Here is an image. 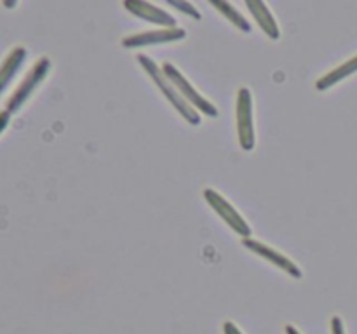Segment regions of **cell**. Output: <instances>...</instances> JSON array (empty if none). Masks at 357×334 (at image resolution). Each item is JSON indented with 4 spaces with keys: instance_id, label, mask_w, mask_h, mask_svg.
<instances>
[{
    "instance_id": "obj_1",
    "label": "cell",
    "mask_w": 357,
    "mask_h": 334,
    "mask_svg": "<svg viewBox=\"0 0 357 334\" xmlns=\"http://www.w3.org/2000/svg\"><path fill=\"white\" fill-rule=\"evenodd\" d=\"M136 61L142 65V68L145 70L146 75L152 79V82L159 87V90L164 94V97H166L174 108H176L178 113H180L188 124L192 125L201 124V115H199V111L195 110V108L192 106L183 96H181V93L176 89V86H174V84L169 80V77L164 73L162 66L157 65V63L146 54H138L136 56Z\"/></svg>"
},
{
    "instance_id": "obj_2",
    "label": "cell",
    "mask_w": 357,
    "mask_h": 334,
    "mask_svg": "<svg viewBox=\"0 0 357 334\" xmlns=\"http://www.w3.org/2000/svg\"><path fill=\"white\" fill-rule=\"evenodd\" d=\"M49 70H51V61H49V58L37 59V61L33 63V66L28 70L26 75L23 77V80L20 82V86H17L16 89H14V93L7 97L6 108H3V110H7L9 113H16V111L20 110V108L23 106L28 100H30V96L33 94V90L37 89L42 82H44V79L47 77Z\"/></svg>"
},
{
    "instance_id": "obj_3",
    "label": "cell",
    "mask_w": 357,
    "mask_h": 334,
    "mask_svg": "<svg viewBox=\"0 0 357 334\" xmlns=\"http://www.w3.org/2000/svg\"><path fill=\"white\" fill-rule=\"evenodd\" d=\"M236 127L241 148L251 152L257 145L253 117V94L248 87H241L236 100Z\"/></svg>"
},
{
    "instance_id": "obj_4",
    "label": "cell",
    "mask_w": 357,
    "mask_h": 334,
    "mask_svg": "<svg viewBox=\"0 0 357 334\" xmlns=\"http://www.w3.org/2000/svg\"><path fill=\"white\" fill-rule=\"evenodd\" d=\"M202 195H204V200L208 202L209 207H211L213 211H215L216 214H218L220 218L237 233V235L243 237V239H251V235H253L251 225L222 193H218V191L213 190V188H204Z\"/></svg>"
},
{
    "instance_id": "obj_5",
    "label": "cell",
    "mask_w": 357,
    "mask_h": 334,
    "mask_svg": "<svg viewBox=\"0 0 357 334\" xmlns=\"http://www.w3.org/2000/svg\"><path fill=\"white\" fill-rule=\"evenodd\" d=\"M162 70L167 77H169L171 82L176 86V89L180 90L181 96L192 104L197 111L208 115V117H218V108L211 103L206 96H202L194 86H192L190 80L181 73V70H178L173 63H162Z\"/></svg>"
},
{
    "instance_id": "obj_6",
    "label": "cell",
    "mask_w": 357,
    "mask_h": 334,
    "mask_svg": "<svg viewBox=\"0 0 357 334\" xmlns=\"http://www.w3.org/2000/svg\"><path fill=\"white\" fill-rule=\"evenodd\" d=\"M187 37V31L183 28H160V30H146L142 33L129 35V37L122 38V47L126 49H136V47H146V45H159V44H169V42L181 40Z\"/></svg>"
},
{
    "instance_id": "obj_7",
    "label": "cell",
    "mask_w": 357,
    "mask_h": 334,
    "mask_svg": "<svg viewBox=\"0 0 357 334\" xmlns=\"http://www.w3.org/2000/svg\"><path fill=\"white\" fill-rule=\"evenodd\" d=\"M243 246L246 247L248 250H251V253H255V254H258L260 257H264L265 261L272 263L274 267L281 268L282 271H286L288 275H291L293 278L303 277L302 270H300L298 264H296L295 261L289 260V257L284 256L281 250L274 249V247L268 246V244L261 242V240H255V239H243Z\"/></svg>"
},
{
    "instance_id": "obj_8",
    "label": "cell",
    "mask_w": 357,
    "mask_h": 334,
    "mask_svg": "<svg viewBox=\"0 0 357 334\" xmlns=\"http://www.w3.org/2000/svg\"><path fill=\"white\" fill-rule=\"evenodd\" d=\"M122 7L126 10H129L132 16L149 21V23L160 24V26L166 28L176 26V17L171 16L167 10L160 9L159 6H153V3L145 2V0H124Z\"/></svg>"
},
{
    "instance_id": "obj_9",
    "label": "cell",
    "mask_w": 357,
    "mask_h": 334,
    "mask_svg": "<svg viewBox=\"0 0 357 334\" xmlns=\"http://www.w3.org/2000/svg\"><path fill=\"white\" fill-rule=\"evenodd\" d=\"M244 3H246V7L250 9V13L253 14L258 26L265 31V35H268L272 40H279V38H281V30H279L278 21H275L274 14L268 9L267 3L258 2V0H246Z\"/></svg>"
},
{
    "instance_id": "obj_10",
    "label": "cell",
    "mask_w": 357,
    "mask_h": 334,
    "mask_svg": "<svg viewBox=\"0 0 357 334\" xmlns=\"http://www.w3.org/2000/svg\"><path fill=\"white\" fill-rule=\"evenodd\" d=\"M24 58H26V49L14 47L13 51L7 54V58L3 59L2 70H0V90H2V93H6L9 84L13 82L14 75H16L17 70L21 68Z\"/></svg>"
},
{
    "instance_id": "obj_11",
    "label": "cell",
    "mask_w": 357,
    "mask_h": 334,
    "mask_svg": "<svg viewBox=\"0 0 357 334\" xmlns=\"http://www.w3.org/2000/svg\"><path fill=\"white\" fill-rule=\"evenodd\" d=\"M356 72H357V54L352 56V58L347 59L345 63H342V65H338L337 68H333L331 72H328L326 75L321 77V79L316 82V89L317 90L330 89V87H333L335 84L342 82V80L347 79V77L354 75Z\"/></svg>"
},
{
    "instance_id": "obj_12",
    "label": "cell",
    "mask_w": 357,
    "mask_h": 334,
    "mask_svg": "<svg viewBox=\"0 0 357 334\" xmlns=\"http://www.w3.org/2000/svg\"><path fill=\"white\" fill-rule=\"evenodd\" d=\"M211 6L216 7V9H218L220 13H222L223 16L234 24V26L239 28V30L244 31V33H250L251 23L246 19L244 14H241V10L237 9L236 6H232L230 2H225V0H211Z\"/></svg>"
},
{
    "instance_id": "obj_13",
    "label": "cell",
    "mask_w": 357,
    "mask_h": 334,
    "mask_svg": "<svg viewBox=\"0 0 357 334\" xmlns=\"http://www.w3.org/2000/svg\"><path fill=\"white\" fill-rule=\"evenodd\" d=\"M167 6L174 7V9L181 10L183 14H187L188 17H192V19H201L202 14L199 13L197 7L194 6V3L187 2V0H167Z\"/></svg>"
},
{
    "instance_id": "obj_14",
    "label": "cell",
    "mask_w": 357,
    "mask_h": 334,
    "mask_svg": "<svg viewBox=\"0 0 357 334\" xmlns=\"http://www.w3.org/2000/svg\"><path fill=\"white\" fill-rule=\"evenodd\" d=\"M331 334H345V327H344V320L340 317L335 315L331 319Z\"/></svg>"
},
{
    "instance_id": "obj_15",
    "label": "cell",
    "mask_w": 357,
    "mask_h": 334,
    "mask_svg": "<svg viewBox=\"0 0 357 334\" xmlns=\"http://www.w3.org/2000/svg\"><path fill=\"white\" fill-rule=\"evenodd\" d=\"M223 334H244V333L236 326V324L229 320V322L223 324Z\"/></svg>"
},
{
    "instance_id": "obj_16",
    "label": "cell",
    "mask_w": 357,
    "mask_h": 334,
    "mask_svg": "<svg viewBox=\"0 0 357 334\" xmlns=\"http://www.w3.org/2000/svg\"><path fill=\"white\" fill-rule=\"evenodd\" d=\"M9 111L7 110H3L2 111V125H0V132H3L6 131V127H7V122H9Z\"/></svg>"
},
{
    "instance_id": "obj_17",
    "label": "cell",
    "mask_w": 357,
    "mask_h": 334,
    "mask_svg": "<svg viewBox=\"0 0 357 334\" xmlns=\"http://www.w3.org/2000/svg\"><path fill=\"white\" fill-rule=\"evenodd\" d=\"M286 334H302V333H300V331L296 329L295 326H291V324H288V326H286Z\"/></svg>"
}]
</instances>
